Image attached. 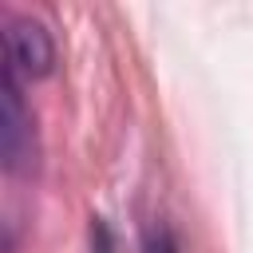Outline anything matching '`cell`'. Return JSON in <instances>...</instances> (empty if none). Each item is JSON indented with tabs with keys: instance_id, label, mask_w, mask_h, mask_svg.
<instances>
[{
	"instance_id": "6da1fadb",
	"label": "cell",
	"mask_w": 253,
	"mask_h": 253,
	"mask_svg": "<svg viewBox=\"0 0 253 253\" xmlns=\"http://www.w3.org/2000/svg\"><path fill=\"white\" fill-rule=\"evenodd\" d=\"M4 166L8 174H32L36 158H40V142H36V123L32 111L24 103V87L20 75L4 67Z\"/></svg>"
},
{
	"instance_id": "7a4b0ae2",
	"label": "cell",
	"mask_w": 253,
	"mask_h": 253,
	"mask_svg": "<svg viewBox=\"0 0 253 253\" xmlns=\"http://www.w3.org/2000/svg\"><path fill=\"white\" fill-rule=\"evenodd\" d=\"M4 59H8V71L28 75V79H43L55 63V43H51V36L40 20L8 16V24H4Z\"/></svg>"
},
{
	"instance_id": "3957f363",
	"label": "cell",
	"mask_w": 253,
	"mask_h": 253,
	"mask_svg": "<svg viewBox=\"0 0 253 253\" xmlns=\"http://www.w3.org/2000/svg\"><path fill=\"white\" fill-rule=\"evenodd\" d=\"M142 253H182V245H178V233H174L166 221L150 225V229H146V241H142Z\"/></svg>"
}]
</instances>
